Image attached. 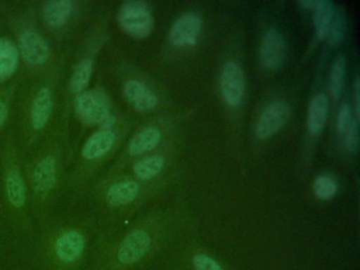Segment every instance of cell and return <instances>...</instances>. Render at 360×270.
I'll use <instances>...</instances> for the list:
<instances>
[{
	"label": "cell",
	"mask_w": 360,
	"mask_h": 270,
	"mask_svg": "<svg viewBox=\"0 0 360 270\" xmlns=\"http://www.w3.org/2000/svg\"><path fill=\"white\" fill-rule=\"evenodd\" d=\"M163 244L157 232L147 225L136 226L127 232L119 242L111 245L108 250L101 253L92 262V270H144L157 268Z\"/></svg>",
	"instance_id": "1"
},
{
	"label": "cell",
	"mask_w": 360,
	"mask_h": 270,
	"mask_svg": "<svg viewBox=\"0 0 360 270\" xmlns=\"http://www.w3.org/2000/svg\"><path fill=\"white\" fill-rule=\"evenodd\" d=\"M87 236L79 228H65L44 243L37 262L41 270H83Z\"/></svg>",
	"instance_id": "2"
},
{
	"label": "cell",
	"mask_w": 360,
	"mask_h": 270,
	"mask_svg": "<svg viewBox=\"0 0 360 270\" xmlns=\"http://www.w3.org/2000/svg\"><path fill=\"white\" fill-rule=\"evenodd\" d=\"M117 20L128 35L139 39L147 37L153 31V18L150 8L141 0L124 2L117 14Z\"/></svg>",
	"instance_id": "3"
},
{
	"label": "cell",
	"mask_w": 360,
	"mask_h": 270,
	"mask_svg": "<svg viewBox=\"0 0 360 270\" xmlns=\"http://www.w3.org/2000/svg\"><path fill=\"white\" fill-rule=\"evenodd\" d=\"M155 270H229L223 262L203 249H193L174 257H164Z\"/></svg>",
	"instance_id": "4"
},
{
	"label": "cell",
	"mask_w": 360,
	"mask_h": 270,
	"mask_svg": "<svg viewBox=\"0 0 360 270\" xmlns=\"http://www.w3.org/2000/svg\"><path fill=\"white\" fill-rule=\"evenodd\" d=\"M75 111L87 124H101L110 114V101L102 90L81 93L75 99Z\"/></svg>",
	"instance_id": "5"
},
{
	"label": "cell",
	"mask_w": 360,
	"mask_h": 270,
	"mask_svg": "<svg viewBox=\"0 0 360 270\" xmlns=\"http://www.w3.org/2000/svg\"><path fill=\"white\" fill-rule=\"evenodd\" d=\"M221 93L229 107L235 108L241 103L245 91V79L241 67L235 61L225 63L221 74Z\"/></svg>",
	"instance_id": "6"
},
{
	"label": "cell",
	"mask_w": 360,
	"mask_h": 270,
	"mask_svg": "<svg viewBox=\"0 0 360 270\" xmlns=\"http://www.w3.org/2000/svg\"><path fill=\"white\" fill-rule=\"evenodd\" d=\"M290 109L285 103L274 101L269 103L259 116L256 127L258 139H265L275 134L290 117Z\"/></svg>",
	"instance_id": "7"
},
{
	"label": "cell",
	"mask_w": 360,
	"mask_h": 270,
	"mask_svg": "<svg viewBox=\"0 0 360 270\" xmlns=\"http://www.w3.org/2000/svg\"><path fill=\"white\" fill-rule=\"evenodd\" d=\"M201 30L202 18L199 15H183L174 21L170 29V41L176 48L193 46L199 38Z\"/></svg>",
	"instance_id": "8"
},
{
	"label": "cell",
	"mask_w": 360,
	"mask_h": 270,
	"mask_svg": "<svg viewBox=\"0 0 360 270\" xmlns=\"http://www.w3.org/2000/svg\"><path fill=\"white\" fill-rule=\"evenodd\" d=\"M285 51V41L281 34L275 30H269L264 34L261 41V63L267 69H277L283 63Z\"/></svg>",
	"instance_id": "9"
},
{
	"label": "cell",
	"mask_w": 360,
	"mask_h": 270,
	"mask_svg": "<svg viewBox=\"0 0 360 270\" xmlns=\"http://www.w3.org/2000/svg\"><path fill=\"white\" fill-rule=\"evenodd\" d=\"M20 49L22 56L31 65H41L49 57V46L39 34L27 31L20 36Z\"/></svg>",
	"instance_id": "10"
},
{
	"label": "cell",
	"mask_w": 360,
	"mask_h": 270,
	"mask_svg": "<svg viewBox=\"0 0 360 270\" xmlns=\"http://www.w3.org/2000/svg\"><path fill=\"white\" fill-rule=\"evenodd\" d=\"M140 192V186L136 181H119L108 188L105 198L107 204L112 208H123L134 204L138 200Z\"/></svg>",
	"instance_id": "11"
},
{
	"label": "cell",
	"mask_w": 360,
	"mask_h": 270,
	"mask_svg": "<svg viewBox=\"0 0 360 270\" xmlns=\"http://www.w3.org/2000/svg\"><path fill=\"white\" fill-rule=\"evenodd\" d=\"M124 92L129 103L140 111H150L158 105L157 96L138 80L126 82Z\"/></svg>",
	"instance_id": "12"
},
{
	"label": "cell",
	"mask_w": 360,
	"mask_h": 270,
	"mask_svg": "<svg viewBox=\"0 0 360 270\" xmlns=\"http://www.w3.org/2000/svg\"><path fill=\"white\" fill-rule=\"evenodd\" d=\"M56 183V160L51 156L41 160L33 174V185L37 193L44 195L51 191Z\"/></svg>",
	"instance_id": "13"
},
{
	"label": "cell",
	"mask_w": 360,
	"mask_h": 270,
	"mask_svg": "<svg viewBox=\"0 0 360 270\" xmlns=\"http://www.w3.org/2000/svg\"><path fill=\"white\" fill-rule=\"evenodd\" d=\"M328 107V98L324 94L316 95L309 103L307 128L314 136L319 134L326 124Z\"/></svg>",
	"instance_id": "14"
},
{
	"label": "cell",
	"mask_w": 360,
	"mask_h": 270,
	"mask_svg": "<svg viewBox=\"0 0 360 270\" xmlns=\"http://www.w3.org/2000/svg\"><path fill=\"white\" fill-rule=\"evenodd\" d=\"M115 141V133L110 130H101L94 133L83 149L84 158L87 160H94L101 158L109 151Z\"/></svg>",
	"instance_id": "15"
},
{
	"label": "cell",
	"mask_w": 360,
	"mask_h": 270,
	"mask_svg": "<svg viewBox=\"0 0 360 270\" xmlns=\"http://www.w3.org/2000/svg\"><path fill=\"white\" fill-rule=\"evenodd\" d=\"M73 4L69 0H52L44 8V19L50 27H60L69 20Z\"/></svg>",
	"instance_id": "16"
},
{
	"label": "cell",
	"mask_w": 360,
	"mask_h": 270,
	"mask_svg": "<svg viewBox=\"0 0 360 270\" xmlns=\"http://www.w3.org/2000/svg\"><path fill=\"white\" fill-rule=\"evenodd\" d=\"M18 50L15 44L8 39H0V82L7 79L18 69Z\"/></svg>",
	"instance_id": "17"
},
{
	"label": "cell",
	"mask_w": 360,
	"mask_h": 270,
	"mask_svg": "<svg viewBox=\"0 0 360 270\" xmlns=\"http://www.w3.org/2000/svg\"><path fill=\"white\" fill-rule=\"evenodd\" d=\"M6 186H7V196L10 206L15 210L24 208L27 202V191L24 179L20 176V172L12 170L8 174Z\"/></svg>",
	"instance_id": "18"
},
{
	"label": "cell",
	"mask_w": 360,
	"mask_h": 270,
	"mask_svg": "<svg viewBox=\"0 0 360 270\" xmlns=\"http://www.w3.org/2000/svg\"><path fill=\"white\" fill-rule=\"evenodd\" d=\"M315 14H314V23H315L316 38L318 40L324 39L330 32L332 25L333 10L332 2L328 0H319L316 1Z\"/></svg>",
	"instance_id": "19"
},
{
	"label": "cell",
	"mask_w": 360,
	"mask_h": 270,
	"mask_svg": "<svg viewBox=\"0 0 360 270\" xmlns=\"http://www.w3.org/2000/svg\"><path fill=\"white\" fill-rule=\"evenodd\" d=\"M51 93L49 89H41L32 107V124L35 129H41L46 126L51 114Z\"/></svg>",
	"instance_id": "20"
},
{
	"label": "cell",
	"mask_w": 360,
	"mask_h": 270,
	"mask_svg": "<svg viewBox=\"0 0 360 270\" xmlns=\"http://www.w3.org/2000/svg\"><path fill=\"white\" fill-rule=\"evenodd\" d=\"M161 141V132L155 128H149L142 132L138 133L130 141V153L141 154L150 151L157 147Z\"/></svg>",
	"instance_id": "21"
},
{
	"label": "cell",
	"mask_w": 360,
	"mask_h": 270,
	"mask_svg": "<svg viewBox=\"0 0 360 270\" xmlns=\"http://www.w3.org/2000/svg\"><path fill=\"white\" fill-rule=\"evenodd\" d=\"M165 166V160L162 156H148L134 165V174L143 181L153 179L159 174Z\"/></svg>",
	"instance_id": "22"
},
{
	"label": "cell",
	"mask_w": 360,
	"mask_h": 270,
	"mask_svg": "<svg viewBox=\"0 0 360 270\" xmlns=\"http://www.w3.org/2000/svg\"><path fill=\"white\" fill-rule=\"evenodd\" d=\"M345 59L343 56H338L333 63L330 72V90L333 98L338 101L341 96L345 82Z\"/></svg>",
	"instance_id": "23"
},
{
	"label": "cell",
	"mask_w": 360,
	"mask_h": 270,
	"mask_svg": "<svg viewBox=\"0 0 360 270\" xmlns=\"http://www.w3.org/2000/svg\"><path fill=\"white\" fill-rule=\"evenodd\" d=\"M91 73L92 61L90 59H84L77 65L72 78H71L70 88L72 92H82L89 84Z\"/></svg>",
	"instance_id": "24"
},
{
	"label": "cell",
	"mask_w": 360,
	"mask_h": 270,
	"mask_svg": "<svg viewBox=\"0 0 360 270\" xmlns=\"http://www.w3.org/2000/svg\"><path fill=\"white\" fill-rule=\"evenodd\" d=\"M337 184L330 175H319L314 183V193L319 200H330L336 194Z\"/></svg>",
	"instance_id": "25"
},
{
	"label": "cell",
	"mask_w": 360,
	"mask_h": 270,
	"mask_svg": "<svg viewBox=\"0 0 360 270\" xmlns=\"http://www.w3.org/2000/svg\"><path fill=\"white\" fill-rule=\"evenodd\" d=\"M345 148L347 151L354 153L357 150L359 143V134H358V120H352L347 130L345 131Z\"/></svg>",
	"instance_id": "26"
},
{
	"label": "cell",
	"mask_w": 360,
	"mask_h": 270,
	"mask_svg": "<svg viewBox=\"0 0 360 270\" xmlns=\"http://www.w3.org/2000/svg\"><path fill=\"white\" fill-rule=\"evenodd\" d=\"M343 29H345V20H343L342 15L340 13L336 15V18L332 21L330 32V44L332 46L338 44L343 35Z\"/></svg>",
	"instance_id": "27"
},
{
	"label": "cell",
	"mask_w": 360,
	"mask_h": 270,
	"mask_svg": "<svg viewBox=\"0 0 360 270\" xmlns=\"http://www.w3.org/2000/svg\"><path fill=\"white\" fill-rule=\"evenodd\" d=\"M352 120H353L351 117V108L347 103H343L337 116V131L339 133H345L351 124Z\"/></svg>",
	"instance_id": "28"
},
{
	"label": "cell",
	"mask_w": 360,
	"mask_h": 270,
	"mask_svg": "<svg viewBox=\"0 0 360 270\" xmlns=\"http://www.w3.org/2000/svg\"><path fill=\"white\" fill-rule=\"evenodd\" d=\"M359 79H356L355 94H356V120H359L360 99H359Z\"/></svg>",
	"instance_id": "29"
},
{
	"label": "cell",
	"mask_w": 360,
	"mask_h": 270,
	"mask_svg": "<svg viewBox=\"0 0 360 270\" xmlns=\"http://www.w3.org/2000/svg\"><path fill=\"white\" fill-rule=\"evenodd\" d=\"M8 117V109L5 103L0 99V124H3Z\"/></svg>",
	"instance_id": "30"
},
{
	"label": "cell",
	"mask_w": 360,
	"mask_h": 270,
	"mask_svg": "<svg viewBox=\"0 0 360 270\" xmlns=\"http://www.w3.org/2000/svg\"><path fill=\"white\" fill-rule=\"evenodd\" d=\"M299 4L304 8H315L316 1H314V0H304V1L299 2Z\"/></svg>",
	"instance_id": "31"
},
{
	"label": "cell",
	"mask_w": 360,
	"mask_h": 270,
	"mask_svg": "<svg viewBox=\"0 0 360 270\" xmlns=\"http://www.w3.org/2000/svg\"><path fill=\"white\" fill-rule=\"evenodd\" d=\"M153 270H155V269H153Z\"/></svg>",
	"instance_id": "32"
}]
</instances>
